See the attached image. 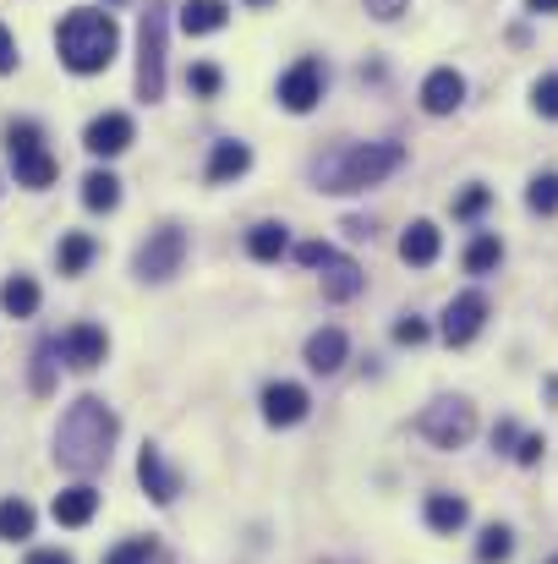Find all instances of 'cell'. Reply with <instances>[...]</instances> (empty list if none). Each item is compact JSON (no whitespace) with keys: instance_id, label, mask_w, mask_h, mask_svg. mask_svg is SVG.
<instances>
[{"instance_id":"cell-1","label":"cell","mask_w":558,"mask_h":564,"mask_svg":"<svg viewBox=\"0 0 558 564\" xmlns=\"http://www.w3.org/2000/svg\"><path fill=\"white\" fill-rule=\"evenodd\" d=\"M116 438H121L116 411H110L99 394H83V400L66 405V416H61V427H55V460H61L66 471H77V477H94V471L110 466Z\"/></svg>"},{"instance_id":"cell-2","label":"cell","mask_w":558,"mask_h":564,"mask_svg":"<svg viewBox=\"0 0 558 564\" xmlns=\"http://www.w3.org/2000/svg\"><path fill=\"white\" fill-rule=\"evenodd\" d=\"M400 165H405V143H340V149L313 160V182H318V192L346 197V192H368L378 182H389Z\"/></svg>"},{"instance_id":"cell-3","label":"cell","mask_w":558,"mask_h":564,"mask_svg":"<svg viewBox=\"0 0 558 564\" xmlns=\"http://www.w3.org/2000/svg\"><path fill=\"white\" fill-rule=\"evenodd\" d=\"M55 50H61V66H66V72L94 77V72H105V66L116 61L121 33H116L110 11L77 6V11H66V17H61V28H55Z\"/></svg>"},{"instance_id":"cell-4","label":"cell","mask_w":558,"mask_h":564,"mask_svg":"<svg viewBox=\"0 0 558 564\" xmlns=\"http://www.w3.org/2000/svg\"><path fill=\"white\" fill-rule=\"evenodd\" d=\"M165 39H171V0H149L138 22V99H165Z\"/></svg>"},{"instance_id":"cell-5","label":"cell","mask_w":558,"mask_h":564,"mask_svg":"<svg viewBox=\"0 0 558 564\" xmlns=\"http://www.w3.org/2000/svg\"><path fill=\"white\" fill-rule=\"evenodd\" d=\"M416 433H422L433 449H466L471 433H477V405L460 400V394H444V400H433V405L416 416Z\"/></svg>"},{"instance_id":"cell-6","label":"cell","mask_w":558,"mask_h":564,"mask_svg":"<svg viewBox=\"0 0 558 564\" xmlns=\"http://www.w3.org/2000/svg\"><path fill=\"white\" fill-rule=\"evenodd\" d=\"M6 160H11V171H17V187L44 192L55 182V160H50L44 132H39L33 121H11V127H6Z\"/></svg>"},{"instance_id":"cell-7","label":"cell","mask_w":558,"mask_h":564,"mask_svg":"<svg viewBox=\"0 0 558 564\" xmlns=\"http://www.w3.org/2000/svg\"><path fill=\"white\" fill-rule=\"evenodd\" d=\"M186 263V230L182 225H160L143 247H138V258H132V269H138V280H149V285H165V280H176Z\"/></svg>"},{"instance_id":"cell-8","label":"cell","mask_w":558,"mask_h":564,"mask_svg":"<svg viewBox=\"0 0 558 564\" xmlns=\"http://www.w3.org/2000/svg\"><path fill=\"white\" fill-rule=\"evenodd\" d=\"M488 313H493V307H488V296H482V291H460V296L444 307V324H438V329H444V340H449V346H471V340L482 335Z\"/></svg>"},{"instance_id":"cell-9","label":"cell","mask_w":558,"mask_h":564,"mask_svg":"<svg viewBox=\"0 0 558 564\" xmlns=\"http://www.w3.org/2000/svg\"><path fill=\"white\" fill-rule=\"evenodd\" d=\"M55 351H61V362H66V368L94 373V368L110 357V335H105L99 324H72V329L55 340Z\"/></svg>"},{"instance_id":"cell-10","label":"cell","mask_w":558,"mask_h":564,"mask_svg":"<svg viewBox=\"0 0 558 564\" xmlns=\"http://www.w3.org/2000/svg\"><path fill=\"white\" fill-rule=\"evenodd\" d=\"M318 99H324V66H318L313 55H302V61L280 77V105H285L291 116H307Z\"/></svg>"},{"instance_id":"cell-11","label":"cell","mask_w":558,"mask_h":564,"mask_svg":"<svg viewBox=\"0 0 558 564\" xmlns=\"http://www.w3.org/2000/svg\"><path fill=\"white\" fill-rule=\"evenodd\" d=\"M132 138H138L132 116H121V110H105V116H94V121H88V132H83V149H88L94 160H116V154H127V149H132Z\"/></svg>"},{"instance_id":"cell-12","label":"cell","mask_w":558,"mask_h":564,"mask_svg":"<svg viewBox=\"0 0 558 564\" xmlns=\"http://www.w3.org/2000/svg\"><path fill=\"white\" fill-rule=\"evenodd\" d=\"M307 411H313V400H307V389H302V383L280 378V383H269V389H263V422H269V427H296Z\"/></svg>"},{"instance_id":"cell-13","label":"cell","mask_w":558,"mask_h":564,"mask_svg":"<svg viewBox=\"0 0 558 564\" xmlns=\"http://www.w3.org/2000/svg\"><path fill=\"white\" fill-rule=\"evenodd\" d=\"M460 99H466V77H460L455 66L427 72V83H422V110H427V116H455Z\"/></svg>"},{"instance_id":"cell-14","label":"cell","mask_w":558,"mask_h":564,"mask_svg":"<svg viewBox=\"0 0 558 564\" xmlns=\"http://www.w3.org/2000/svg\"><path fill=\"white\" fill-rule=\"evenodd\" d=\"M138 482L149 488V499H154V505H176V494H182V477L165 466V455H160L154 444L138 455Z\"/></svg>"},{"instance_id":"cell-15","label":"cell","mask_w":558,"mask_h":564,"mask_svg":"<svg viewBox=\"0 0 558 564\" xmlns=\"http://www.w3.org/2000/svg\"><path fill=\"white\" fill-rule=\"evenodd\" d=\"M346 357H351L346 329H313V335H307V368H313V373H340Z\"/></svg>"},{"instance_id":"cell-16","label":"cell","mask_w":558,"mask_h":564,"mask_svg":"<svg viewBox=\"0 0 558 564\" xmlns=\"http://www.w3.org/2000/svg\"><path fill=\"white\" fill-rule=\"evenodd\" d=\"M438 247H444V236H438V225H433V219H411V225H405V236H400V258H405L411 269L438 263Z\"/></svg>"},{"instance_id":"cell-17","label":"cell","mask_w":558,"mask_h":564,"mask_svg":"<svg viewBox=\"0 0 558 564\" xmlns=\"http://www.w3.org/2000/svg\"><path fill=\"white\" fill-rule=\"evenodd\" d=\"M362 285H368V274H362L351 258L335 252V258L324 263V296H329V302H351V296H362Z\"/></svg>"},{"instance_id":"cell-18","label":"cell","mask_w":558,"mask_h":564,"mask_svg":"<svg viewBox=\"0 0 558 564\" xmlns=\"http://www.w3.org/2000/svg\"><path fill=\"white\" fill-rule=\"evenodd\" d=\"M94 510H99V494H94L88 482H77V488L55 494V505H50V516H55L61 527H88V521H94Z\"/></svg>"},{"instance_id":"cell-19","label":"cell","mask_w":558,"mask_h":564,"mask_svg":"<svg viewBox=\"0 0 558 564\" xmlns=\"http://www.w3.org/2000/svg\"><path fill=\"white\" fill-rule=\"evenodd\" d=\"M422 516H427V527H433V532H444V538H455V532L471 521V510H466V499H460V494H427Z\"/></svg>"},{"instance_id":"cell-20","label":"cell","mask_w":558,"mask_h":564,"mask_svg":"<svg viewBox=\"0 0 558 564\" xmlns=\"http://www.w3.org/2000/svg\"><path fill=\"white\" fill-rule=\"evenodd\" d=\"M247 165H252V149L247 143H214V160H208V182L214 187H225V182H236V176H247Z\"/></svg>"},{"instance_id":"cell-21","label":"cell","mask_w":558,"mask_h":564,"mask_svg":"<svg viewBox=\"0 0 558 564\" xmlns=\"http://www.w3.org/2000/svg\"><path fill=\"white\" fill-rule=\"evenodd\" d=\"M94 258H99V241H94L88 230H66V236H61V247H55V263H61V274H83Z\"/></svg>"},{"instance_id":"cell-22","label":"cell","mask_w":558,"mask_h":564,"mask_svg":"<svg viewBox=\"0 0 558 564\" xmlns=\"http://www.w3.org/2000/svg\"><path fill=\"white\" fill-rule=\"evenodd\" d=\"M285 247H291V236H285V225H274V219H263V225L247 230V252H252L258 263H280Z\"/></svg>"},{"instance_id":"cell-23","label":"cell","mask_w":558,"mask_h":564,"mask_svg":"<svg viewBox=\"0 0 558 564\" xmlns=\"http://www.w3.org/2000/svg\"><path fill=\"white\" fill-rule=\"evenodd\" d=\"M225 22H230V6H225V0H186L182 6L186 33H219Z\"/></svg>"},{"instance_id":"cell-24","label":"cell","mask_w":558,"mask_h":564,"mask_svg":"<svg viewBox=\"0 0 558 564\" xmlns=\"http://www.w3.org/2000/svg\"><path fill=\"white\" fill-rule=\"evenodd\" d=\"M0 307H6L11 318H33V313H39V285H33V274H11V280L0 285Z\"/></svg>"},{"instance_id":"cell-25","label":"cell","mask_w":558,"mask_h":564,"mask_svg":"<svg viewBox=\"0 0 558 564\" xmlns=\"http://www.w3.org/2000/svg\"><path fill=\"white\" fill-rule=\"evenodd\" d=\"M83 203H88L94 214H110V208L121 203V182H116L110 171H88V176H83Z\"/></svg>"},{"instance_id":"cell-26","label":"cell","mask_w":558,"mask_h":564,"mask_svg":"<svg viewBox=\"0 0 558 564\" xmlns=\"http://www.w3.org/2000/svg\"><path fill=\"white\" fill-rule=\"evenodd\" d=\"M504 263V241L493 236V230H482L471 247H466V274H493Z\"/></svg>"},{"instance_id":"cell-27","label":"cell","mask_w":558,"mask_h":564,"mask_svg":"<svg viewBox=\"0 0 558 564\" xmlns=\"http://www.w3.org/2000/svg\"><path fill=\"white\" fill-rule=\"evenodd\" d=\"M0 538H6V543L33 538V505H28V499H0Z\"/></svg>"},{"instance_id":"cell-28","label":"cell","mask_w":558,"mask_h":564,"mask_svg":"<svg viewBox=\"0 0 558 564\" xmlns=\"http://www.w3.org/2000/svg\"><path fill=\"white\" fill-rule=\"evenodd\" d=\"M510 554H515V532H510V527H488V532H482V543H477V560L482 564H504Z\"/></svg>"},{"instance_id":"cell-29","label":"cell","mask_w":558,"mask_h":564,"mask_svg":"<svg viewBox=\"0 0 558 564\" xmlns=\"http://www.w3.org/2000/svg\"><path fill=\"white\" fill-rule=\"evenodd\" d=\"M219 83H225V77H219V66H208V61L186 66V88H192L197 99H214V94H219Z\"/></svg>"},{"instance_id":"cell-30","label":"cell","mask_w":558,"mask_h":564,"mask_svg":"<svg viewBox=\"0 0 558 564\" xmlns=\"http://www.w3.org/2000/svg\"><path fill=\"white\" fill-rule=\"evenodd\" d=\"M154 560V538H127L121 549H110L105 564H149Z\"/></svg>"},{"instance_id":"cell-31","label":"cell","mask_w":558,"mask_h":564,"mask_svg":"<svg viewBox=\"0 0 558 564\" xmlns=\"http://www.w3.org/2000/svg\"><path fill=\"white\" fill-rule=\"evenodd\" d=\"M532 105H537V116H548V121H558V72H548V77H537V88H532Z\"/></svg>"},{"instance_id":"cell-32","label":"cell","mask_w":558,"mask_h":564,"mask_svg":"<svg viewBox=\"0 0 558 564\" xmlns=\"http://www.w3.org/2000/svg\"><path fill=\"white\" fill-rule=\"evenodd\" d=\"M526 203H532V214H554L558 208V176H537L532 192H526Z\"/></svg>"},{"instance_id":"cell-33","label":"cell","mask_w":558,"mask_h":564,"mask_svg":"<svg viewBox=\"0 0 558 564\" xmlns=\"http://www.w3.org/2000/svg\"><path fill=\"white\" fill-rule=\"evenodd\" d=\"M488 203H493V192H488V187L460 192V197H455V219H477V214H482Z\"/></svg>"},{"instance_id":"cell-34","label":"cell","mask_w":558,"mask_h":564,"mask_svg":"<svg viewBox=\"0 0 558 564\" xmlns=\"http://www.w3.org/2000/svg\"><path fill=\"white\" fill-rule=\"evenodd\" d=\"M50 357H55V346H39V351H33V394H50V383H55Z\"/></svg>"},{"instance_id":"cell-35","label":"cell","mask_w":558,"mask_h":564,"mask_svg":"<svg viewBox=\"0 0 558 564\" xmlns=\"http://www.w3.org/2000/svg\"><path fill=\"white\" fill-rule=\"evenodd\" d=\"M329 258H335L329 241H302V247H296V263H302V269H324Z\"/></svg>"},{"instance_id":"cell-36","label":"cell","mask_w":558,"mask_h":564,"mask_svg":"<svg viewBox=\"0 0 558 564\" xmlns=\"http://www.w3.org/2000/svg\"><path fill=\"white\" fill-rule=\"evenodd\" d=\"M394 340H400V346H422V340H427V324H422V318H400V324H394Z\"/></svg>"},{"instance_id":"cell-37","label":"cell","mask_w":558,"mask_h":564,"mask_svg":"<svg viewBox=\"0 0 558 564\" xmlns=\"http://www.w3.org/2000/svg\"><path fill=\"white\" fill-rule=\"evenodd\" d=\"M543 449H548V444H543L537 433H526V438L515 444V460H521V466H537V460H543Z\"/></svg>"},{"instance_id":"cell-38","label":"cell","mask_w":558,"mask_h":564,"mask_svg":"<svg viewBox=\"0 0 558 564\" xmlns=\"http://www.w3.org/2000/svg\"><path fill=\"white\" fill-rule=\"evenodd\" d=\"M405 6H411V0H368V11L378 17V22H394V17H400Z\"/></svg>"},{"instance_id":"cell-39","label":"cell","mask_w":558,"mask_h":564,"mask_svg":"<svg viewBox=\"0 0 558 564\" xmlns=\"http://www.w3.org/2000/svg\"><path fill=\"white\" fill-rule=\"evenodd\" d=\"M22 564H77V560H72L66 549H33V554H28Z\"/></svg>"},{"instance_id":"cell-40","label":"cell","mask_w":558,"mask_h":564,"mask_svg":"<svg viewBox=\"0 0 558 564\" xmlns=\"http://www.w3.org/2000/svg\"><path fill=\"white\" fill-rule=\"evenodd\" d=\"M6 72H17V44H11V33L0 28V77H6Z\"/></svg>"},{"instance_id":"cell-41","label":"cell","mask_w":558,"mask_h":564,"mask_svg":"<svg viewBox=\"0 0 558 564\" xmlns=\"http://www.w3.org/2000/svg\"><path fill=\"white\" fill-rule=\"evenodd\" d=\"M493 444H499V449L515 444V422H499V427H493Z\"/></svg>"},{"instance_id":"cell-42","label":"cell","mask_w":558,"mask_h":564,"mask_svg":"<svg viewBox=\"0 0 558 564\" xmlns=\"http://www.w3.org/2000/svg\"><path fill=\"white\" fill-rule=\"evenodd\" d=\"M526 6H532L537 17H548V11H558V0H526Z\"/></svg>"},{"instance_id":"cell-43","label":"cell","mask_w":558,"mask_h":564,"mask_svg":"<svg viewBox=\"0 0 558 564\" xmlns=\"http://www.w3.org/2000/svg\"><path fill=\"white\" fill-rule=\"evenodd\" d=\"M247 6H269V0H247Z\"/></svg>"},{"instance_id":"cell-44","label":"cell","mask_w":558,"mask_h":564,"mask_svg":"<svg viewBox=\"0 0 558 564\" xmlns=\"http://www.w3.org/2000/svg\"><path fill=\"white\" fill-rule=\"evenodd\" d=\"M548 564H558V554H554V560H548Z\"/></svg>"},{"instance_id":"cell-45","label":"cell","mask_w":558,"mask_h":564,"mask_svg":"<svg viewBox=\"0 0 558 564\" xmlns=\"http://www.w3.org/2000/svg\"><path fill=\"white\" fill-rule=\"evenodd\" d=\"M116 6H121V0H116Z\"/></svg>"}]
</instances>
